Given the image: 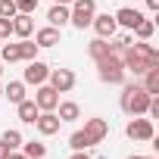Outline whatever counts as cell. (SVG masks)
<instances>
[{
  "label": "cell",
  "instance_id": "cell-20",
  "mask_svg": "<svg viewBox=\"0 0 159 159\" xmlns=\"http://www.w3.org/2000/svg\"><path fill=\"white\" fill-rule=\"evenodd\" d=\"M3 97H10V103H22L25 100V84L22 81H10V88L3 91Z\"/></svg>",
  "mask_w": 159,
  "mask_h": 159
},
{
  "label": "cell",
  "instance_id": "cell-18",
  "mask_svg": "<svg viewBox=\"0 0 159 159\" xmlns=\"http://www.w3.org/2000/svg\"><path fill=\"white\" fill-rule=\"evenodd\" d=\"M143 75H147V81H143V91H147L150 97H156V94H159V66H156V69H147Z\"/></svg>",
  "mask_w": 159,
  "mask_h": 159
},
{
  "label": "cell",
  "instance_id": "cell-2",
  "mask_svg": "<svg viewBox=\"0 0 159 159\" xmlns=\"http://www.w3.org/2000/svg\"><path fill=\"white\" fill-rule=\"evenodd\" d=\"M147 106H150V94H147L140 84H128V88L122 91V109H125L128 116H143Z\"/></svg>",
  "mask_w": 159,
  "mask_h": 159
},
{
  "label": "cell",
  "instance_id": "cell-28",
  "mask_svg": "<svg viewBox=\"0 0 159 159\" xmlns=\"http://www.w3.org/2000/svg\"><path fill=\"white\" fill-rule=\"evenodd\" d=\"M13 3H16L19 13H34L38 10V0H13Z\"/></svg>",
  "mask_w": 159,
  "mask_h": 159
},
{
  "label": "cell",
  "instance_id": "cell-37",
  "mask_svg": "<svg viewBox=\"0 0 159 159\" xmlns=\"http://www.w3.org/2000/svg\"><path fill=\"white\" fill-rule=\"evenodd\" d=\"M0 97H3V91H0Z\"/></svg>",
  "mask_w": 159,
  "mask_h": 159
},
{
  "label": "cell",
  "instance_id": "cell-14",
  "mask_svg": "<svg viewBox=\"0 0 159 159\" xmlns=\"http://www.w3.org/2000/svg\"><path fill=\"white\" fill-rule=\"evenodd\" d=\"M34 44H38V47H56V44H59V28H53V25H50V28H41V31L34 34Z\"/></svg>",
  "mask_w": 159,
  "mask_h": 159
},
{
  "label": "cell",
  "instance_id": "cell-21",
  "mask_svg": "<svg viewBox=\"0 0 159 159\" xmlns=\"http://www.w3.org/2000/svg\"><path fill=\"white\" fill-rule=\"evenodd\" d=\"M69 147H72V150H88V147H94V143H91V137H88L84 131H75V134L69 137Z\"/></svg>",
  "mask_w": 159,
  "mask_h": 159
},
{
  "label": "cell",
  "instance_id": "cell-17",
  "mask_svg": "<svg viewBox=\"0 0 159 159\" xmlns=\"http://www.w3.org/2000/svg\"><path fill=\"white\" fill-rule=\"evenodd\" d=\"M88 53H91L94 59H103V56H109V53H112V44H106V38H97V41H91V44H88Z\"/></svg>",
  "mask_w": 159,
  "mask_h": 159
},
{
  "label": "cell",
  "instance_id": "cell-7",
  "mask_svg": "<svg viewBox=\"0 0 159 159\" xmlns=\"http://www.w3.org/2000/svg\"><path fill=\"white\" fill-rule=\"evenodd\" d=\"M47 75H50V69H47L41 59H28V69H25V81H28V84H44Z\"/></svg>",
  "mask_w": 159,
  "mask_h": 159
},
{
  "label": "cell",
  "instance_id": "cell-12",
  "mask_svg": "<svg viewBox=\"0 0 159 159\" xmlns=\"http://www.w3.org/2000/svg\"><path fill=\"white\" fill-rule=\"evenodd\" d=\"M31 28H34V22H31V13H19V16H13V34H19V38H28V34H31Z\"/></svg>",
  "mask_w": 159,
  "mask_h": 159
},
{
  "label": "cell",
  "instance_id": "cell-27",
  "mask_svg": "<svg viewBox=\"0 0 159 159\" xmlns=\"http://www.w3.org/2000/svg\"><path fill=\"white\" fill-rule=\"evenodd\" d=\"M19 50H22V59H34L38 56V44H31V41H22Z\"/></svg>",
  "mask_w": 159,
  "mask_h": 159
},
{
  "label": "cell",
  "instance_id": "cell-19",
  "mask_svg": "<svg viewBox=\"0 0 159 159\" xmlns=\"http://www.w3.org/2000/svg\"><path fill=\"white\" fill-rule=\"evenodd\" d=\"M56 106H59V122H75L78 116H81L78 103H56Z\"/></svg>",
  "mask_w": 159,
  "mask_h": 159
},
{
  "label": "cell",
  "instance_id": "cell-3",
  "mask_svg": "<svg viewBox=\"0 0 159 159\" xmlns=\"http://www.w3.org/2000/svg\"><path fill=\"white\" fill-rule=\"evenodd\" d=\"M97 69H100L97 72L100 81H106V84H122L125 81V66H122V56H116V53L97 59Z\"/></svg>",
  "mask_w": 159,
  "mask_h": 159
},
{
  "label": "cell",
  "instance_id": "cell-15",
  "mask_svg": "<svg viewBox=\"0 0 159 159\" xmlns=\"http://www.w3.org/2000/svg\"><path fill=\"white\" fill-rule=\"evenodd\" d=\"M16 106H19V119L28 122V125H34V119H38V112H41L38 103H34V100H22V103H16Z\"/></svg>",
  "mask_w": 159,
  "mask_h": 159
},
{
  "label": "cell",
  "instance_id": "cell-10",
  "mask_svg": "<svg viewBox=\"0 0 159 159\" xmlns=\"http://www.w3.org/2000/svg\"><path fill=\"white\" fill-rule=\"evenodd\" d=\"M91 25L97 28V34H100V38H112V34H116V28H119V25H116V16H109V13L94 16V22H91Z\"/></svg>",
  "mask_w": 159,
  "mask_h": 159
},
{
  "label": "cell",
  "instance_id": "cell-5",
  "mask_svg": "<svg viewBox=\"0 0 159 159\" xmlns=\"http://www.w3.org/2000/svg\"><path fill=\"white\" fill-rule=\"evenodd\" d=\"M47 78H50V88H53L56 94H66V91L75 88V75H72L69 69H53Z\"/></svg>",
  "mask_w": 159,
  "mask_h": 159
},
{
  "label": "cell",
  "instance_id": "cell-35",
  "mask_svg": "<svg viewBox=\"0 0 159 159\" xmlns=\"http://www.w3.org/2000/svg\"><path fill=\"white\" fill-rule=\"evenodd\" d=\"M128 159H143V156H128Z\"/></svg>",
  "mask_w": 159,
  "mask_h": 159
},
{
  "label": "cell",
  "instance_id": "cell-31",
  "mask_svg": "<svg viewBox=\"0 0 159 159\" xmlns=\"http://www.w3.org/2000/svg\"><path fill=\"white\" fill-rule=\"evenodd\" d=\"M72 159H91V156H88L84 150H75V153H72Z\"/></svg>",
  "mask_w": 159,
  "mask_h": 159
},
{
  "label": "cell",
  "instance_id": "cell-29",
  "mask_svg": "<svg viewBox=\"0 0 159 159\" xmlns=\"http://www.w3.org/2000/svg\"><path fill=\"white\" fill-rule=\"evenodd\" d=\"M13 34V19H0V38H10Z\"/></svg>",
  "mask_w": 159,
  "mask_h": 159
},
{
  "label": "cell",
  "instance_id": "cell-30",
  "mask_svg": "<svg viewBox=\"0 0 159 159\" xmlns=\"http://www.w3.org/2000/svg\"><path fill=\"white\" fill-rule=\"evenodd\" d=\"M7 156H10V147H7L3 140H0V159H7Z\"/></svg>",
  "mask_w": 159,
  "mask_h": 159
},
{
  "label": "cell",
  "instance_id": "cell-9",
  "mask_svg": "<svg viewBox=\"0 0 159 159\" xmlns=\"http://www.w3.org/2000/svg\"><path fill=\"white\" fill-rule=\"evenodd\" d=\"M84 134L91 137V143H100V140L109 134V125H106V119H88V125H84Z\"/></svg>",
  "mask_w": 159,
  "mask_h": 159
},
{
  "label": "cell",
  "instance_id": "cell-36",
  "mask_svg": "<svg viewBox=\"0 0 159 159\" xmlns=\"http://www.w3.org/2000/svg\"><path fill=\"white\" fill-rule=\"evenodd\" d=\"M143 159H156V156H143Z\"/></svg>",
  "mask_w": 159,
  "mask_h": 159
},
{
  "label": "cell",
  "instance_id": "cell-32",
  "mask_svg": "<svg viewBox=\"0 0 159 159\" xmlns=\"http://www.w3.org/2000/svg\"><path fill=\"white\" fill-rule=\"evenodd\" d=\"M147 7H150V10L156 13V10H159V0H147Z\"/></svg>",
  "mask_w": 159,
  "mask_h": 159
},
{
  "label": "cell",
  "instance_id": "cell-4",
  "mask_svg": "<svg viewBox=\"0 0 159 159\" xmlns=\"http://www.w3.org/2000/svg\"><path fill=\"white\" fill-rule=\"evenodd\" d=\"M72 3H75V10L69 13V22L75 28H88L94 22V16H97V3L94 0H72Z\"/></svg>",
  "mask_w": 159,
  "mask_h": 159
},
{
  "label": "cell",
  "instance_id": "cell-6",
  "mask_svg": "<svg viewBox=\"0 0 159 159\" xmlns=\"http://www.w3.org/2000/svg\"><path fill=\"white\" fill-rule=\"evenodd\" d=\"M125 134L131 140H153V122L150 119H134V122H128Z\"/></svg>",
  "mask_w": 159,
  "mask_h": 159
},
{
  "label": "cell",
  "instance_id": "cell-16",
  "mask_svg": "<svg viewBox=\"0 0 159 159\" xmlns=\"http://www.w3.org/2000/svg\"><path fill=\"white\" fill-rule=\"evenodd\" d=\"M47 19H50V25H53V28H62V25H69V10H66L62 3H56V7L47 13Z\"/></svg>",
  "mask_w": 159,
  "mask_h": 159
},
{
  "label": "cell",
  "instance_id": "cell-26",
  "mask_svg": "<svg viewBox=\"0 0 159 159\" xmlns=\"http://www.w3.org/2000/svg\"><path fill=\"white\" fill-rule=\"evenodd\" d=\"M19 10H16V3L13 0H0V19H13Z\"/></svg>",
  "mask_w": 159,
  "mask_h": 159
},
{
  "label": "cell",
  "instance_id": "cell-8",
  "mask_svg": "<svg viewBox=\"0 0 159 159\" xmlns=\"http://www.w3.org/2000/svg\"><path fill=\"white\" fill-rule=\"evenodd\" d=\"M34 125H38V131L41 134H56L59 131V116L56 112H38V119H34Z\"/></svg>",
  "mask_w": 159,
  "mask_h": 159
},
{
  "label": "cell",
  "instance_id": "cell-24",
  "mask_svg": "<svg viewBox=\"0 0 159 159\" xmlns=\"http://www.w3.org/2000/svg\"><path fill=\"white\" fill-rule=\"evenodd\" d=\"M134 31H137V38H140V41H147V38H150V34L156 31V25H153L150 19H140V22L134 25Z\"/></svg>",
  "mask_w": 159,
  "mask_h": 159
},
{
  "label": "cell",
  "instance_id": "cell-13",
  "mask_svg": "<svg viewBox=\"0 0 159 159\" xmlns=\"http://www.w3.org/2000/svg\"><path fill=\"white\" fill-rule=\"evenodd\" d=\"M140 19H143V16H140L137 10H131V7H122V10L116 13V25H125V28H134Z\"/></svg>",
  "mask_w": 159,
  "mask_h": 159
},
{
  "label": "cell",
  "instance_id": "cell-25",
  "mask_svg": "<svg viewBox=\"0 0 159 159\" xmlns=\"http://www.w3.org/2000/svg\"><path fill=\"white\" fill-rule=\"evenodd\" d=\"M0 140H3V143H7L10 150H16V147H22V134H19V131H7V134L0 137Z\"/></svg>",
  "mask_w": 159,
  "mask_h": 159
},
{
  "label": "cell",
  "instance_id": "cell-22",
  "mask_svg": "<svg viewBox=\"0 0 159 159\" xmlns=\"http://www.w3.org/2000/svg\"><path fill=\"white\" fill-rule=\"evenodd\" d=\"M25 156H28V159H44V156H47V147L38 143V140H28V143H25Z\"/></svg>",
  "mask_w": 159,
  "mask_h": 159
},
{
  "label": "cell",
  "instance_id": "cell-1",
  "mask_svg": "<svg viewBox=\"0 0 159 159\" xmlns=\"http://www.w3.org/2000/svg\"><path fill=\"white\" fill-rule=\"evenodd\" d=\"M122 66L131 69L134 75H143L147 69H156V66H159V53H156L150 44H143V41H140V44L131 41V44L125 47V59H122Z\"/></svg>",
  "mask_w": 159,
  "mask_h": 159
},
{
  "label": "cell",
  "instance_id": "cell-23",
  "mask_svg": "<svg viewBox=\"0 0 159 159\" xmlns=\"http://www.w3.org/2000/svg\"><path fill=\"white\" fill-rule=\"evenodd\" d=\"M0 56L7 62H16V59H22V50H19V44H7V47H0Z\"/></svg>",
  "mask_w": 159,
  "mask_h": 159
},
{
  "label": "cell",
  "instance_id": "cell-33",
  "mask_svg": "<svg viewBox=\"0 0 159 159\" xmlns=\"http://www.w3.org/2000/svg\"><path fill=\"white\" fill-rule=\"evenodd\" d=\"M7 159H28V156H19V153H13V150H10V156H7Z\"/></svg>",
  "mask_w": 159,
  "mask_h": 159
},
{
  "label": "cell",
  "instance_id": "cell-34",
  "mask_svg": "<svg viewBox=\"0 0 159 159\" xmlns=\"http://www.w3.org/2000/svg\"><path fill=\"white\" fill-rule=\"evenodd\" d=\"M56 3H62V7H66V3H72V0H56Z\"/></svg>",
  "mask_w": 159,
  "mask_h": 159
},
{
  "label": "cell",
  "instance_id": "cell-11",
  "mask_svg": "<svg viewBox=\"0 0 159 159\" xmlns=\"http://www.w3.org/2000/svg\"><path fill=\"white\" fill-rule=\"evenodd\" d=\"M34 103H38V109L53 112V109H56V103H59V94H56L53 88H41V91H38V97H34Z\"/></svg>",
  "mask_w": 159,
  "mask_h": 159
},
{
  "label": "cell",
  "instance_id": "cell-38",
  "mask_svg": "<svg viewBox=\"0 0 159 159\" xmlns=\"http://www.w3.org/2000/svg\"><path fill=\"white\" fill-rule=\"evenodd\" d=\"M0 72H3V69H0Z\"/></svg>",
  "mask_w": 159,
  "mask_h": 159
}]
</instances>
